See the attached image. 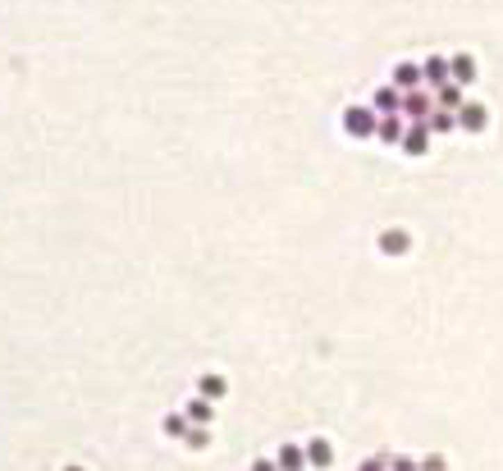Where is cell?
<instances>
[{
	"instance_id": "1",
	"label": "cell",
	"mask_w": 503,
	"mask_h": 471,
	"mask_svg": "<svg viewBox=\"0 0 503 471\" xmlns=\"http://www.w3.org/2000/svg\"><path fill=\"white\" fill-rule=\"evenodd\" d=\"M343 124H348V133H357V138H371V133H375V124H380V119H375V110H361V106H352L348 115H343Z\"/></svg>"
},
{
	"instance_id": "2",
	"label": "cell",
	"mask_w": 503,
	"mask_h": 471,
	"mask_svg": "<svg viewBox=\"0 0 503 471\" xmlns=\"http://www.w3.org/2000/svg\"><path fill=\"white\" fill-rule=\"evenodd\" d=\"M403 110L412 115L416 124H426V119H430V110H435V106H430V97H426V92H407V97H403Z\"/></svg>"
},
{
	"instance_id": "3",
	"label": "cell",
	"mask_w": 503,
	"mask_h": 471,
	"mask_svg": "<svg viewBox=\"0 0 503 471\" xmlns=\"http://www.w3.org/2000/svg\"><path fill=\"white\" fill-rule=\"evenodd\" d=\"M458 124H462L467 133H481L485 124H490V115H485V106H476V101H471V106L458 110Z\"/></svg>"
},
{
	"instance_id": "4",
	"label": "cell",
	"mask_w": 503,
	"mask_h": 471,
	"mask_svg": "<svg viewBox=\"0 0 503 471\" xmlns=\"http://www.w3.org/2000/svg\"><path fill=\"white\" fill-rule=\"evenodd\" d=\"M394 83H398V88H407V92H416L421 83H426V69H421V65H394Z\"/></svg>"
},
{
	"instance_id": "5",
	"label": "cell",
	"mask_w": 503,
	"mask_h": 471,
	"mask_svg": "<svg viewBox=\"0 0 503 471\" xmlns=\"http://www.w3.org/2000/svg\"><path fill=\"white\" fill-rule=\"evenodd\" d=\"M403 147H407V156H421L430 147V129L426 124H412V129L403 133Z\"/></svg>"
},
{
	"instance_id": "6",
	"label": "cell",
	"mask_w": 503,
	"mask_h": 471,
	"mask_svg": "<svg viewBox=\"0 0 503 471\" xmlns=\"http://www.w3.org/2000/svg\"><path fill=\"white\" fill-rule=\"evenodd\" d=\"M449 78L458 83V88H462V83H471V78H476V60H471V55H453V60H449Z\"/></svg>"
},
{
	"instance_id": "7",
	"label": "cell",
	"mask_w": 503,
	"mask_h": 471,
	"mask_svg": "<svg viewBox=\"0 0 503 471\" xmlns=\"http://www.w3.org/2000/svg\"><path fill=\"white\" fill-rule=\"evenodd\" d=\"M375 138H380V142H398V138H403V124H398V115H380V124H375Z\"/></svg>"
},
{
	"instance_id": "8",
	"label": "cell",
	"mask_w": 503,
	"mask_h": 471,
	"mask_svg": "<svg viewBox=\"0 0 503 471\" xmlns=\"http://www.w3.org/2000/svg\"><path fill=\"white\" fill-rule=\"evenodd\" d=\"M306 462H311V467H329V462H334V449H329L325 439H311V444H306Z\"/></svg>"
},
{
	"instance_id": "9",
	"label": "cell",
	"mask_w": 503,
	"mask_h": 471,
	"mask_svg": "<svg viewBox=\"0 0 503 471\" xmlns=\"http://www.w3.org/2000/svg\"><path fill=\"white\" fill-rule=\"evenodd\" d=\"M375 110H380V115H394V110H403L398 88H380V92H375Z\"/></svg>"
},
{
	"instance_id": "10",
	"label": "cell",
	"mask_w": 503,
	"mask_h": 471,
	"mask_svg": "<svg viewBox=\"0 0 503 471\" xmlns=\"http://www.w3.org/2000/svg\"><path fill=\"white\" fill-rule=\"evenodd\" d=\"M444 78H449V60H426V83H435V88H444Z\"/></svg>"
},
{
	"instance_id": "11",
	"label": "cell",
	"mask_w": 503,
	"mask_h": 471,
	"mask_svg": "<svg viewBox=\"0 0 503 471\" xmlns=\"http://www.w3.org/2000/svg\"><path fill=\"white\" fill-rule=\"evenodd\" d=\"M458 106H462L458 83H444V88H439V110H458Z\"/></svg>"
},
{
	"instance_id": "12",
	"label": "cell",
	"mask_w": 503,
	"mask_h": 471,
	"mask_svg": "<svg viewBox=\"0 0 503 471\" xmlns=\"http://www.w3.org/2000/svg\"><path fill=\"white\" fill-rule=\"evenodd\" d=\"M380 247H384V252H407V233H403V229L384 233V238H380Z\"/></svg>"
},
{
	"instance_id": "13",
	"label": "cell",
	"mask_w": 503,
	"mask_h": 471,
	"mask_svg": "<svg viewBox=\"0 0 503 471\" xmlns=\"http://www.w3.org/2000/svg\"><path fill=\"white\" fill-rule=\"evenodd\" d=\"M302 453H297V449H279V467H284V471H302Z\"/></svg>"
},
{
	"instance_id": "14",
	"label": "cell",
	"mask_w": 503,
	"mask_h": 471,
	"mask_svg": "<svg viewBox=\"0 0 503 471\" xmlns=\"http://www.w3.org/2000/svg\"><path fill=\"white\" fill-rule=\"evenodd\" d=\"M453 124H458V115H449V110H439V115H430V119H426V129L444 133V129H453Z\"/></svg>"
},
{
	"instance_id": "15",
	"label": "cell",
	"mask_w": 503,
	"mask_h": 471,
	"mask_svg": "<svg viewBox=\"0 0 503 471\" xmlns=\"http://www.w3.org/2000/svg\"><path fill=\"white\" fill-rule=\"evenodd\" d=\"M201 394L220 398V394H224V380H220V375H206V380H201Z\"/></svg>"
},
{
	"instance_id": "16",
	"label": "cell",
	"mask_w": 503,
	"mask_h": 471,
	"mask_svg": "<svg viewBox=\"0 0 503 471\" xmlns=\"http://www.w3.org/2000/svg\"><path fill=\"white\" fill-rule=\"evenodd\" d=\"M188 417H192V421H211V403H201V398H197V403L188 407Z\"/></svg>"
},
{
	"instance_id": "17",
	"label": "cell",
	"mask_w": 503,
	"mask_h": 471,
	"mask_svg": "<svg viewBox=\"0 0 503 471\" xmlns=\"http://www.w3.org/2000/svg\"><path fill=\"white\" fill-rule=\"evenodd\" d=\"M165 430H170V435H183L188 426H183V417H165Z\"/></svg>"
},
{
	"instance_id": "18",
	"label": "cell",
	"mask_w": 503,
	"mask_h": 471,
	"mask_svg": "<svg viewBox=\"0 0 503 471\" xmlns=\"http://www.w3.org/2000/svg\"><path fill=\"white\" fill-rule=\"evenodd\" d=\"M389 471H416V462L412 458H394V462H389Z\"/></svg>"
},
{
	"instance_id": "19",
	"label": "cell",
	"mask_w": 503,
	"mask_h": 471,
	"mask_svg": "<svg viewBox=\"0 0 503 471\" xmlns=\"http://www.w3.org/2000/svg\"><path fill=\"white\" fill-rule=\"evenodd\" d=\"M421 471H444V458H426V462H421Z\"/></svg>"
},
{
	"instance_id": "20",
	"label": "cell",
	"mask_w": 503,
	"mask_h": 471,
	"mask_svg": "<svg viewBox=\"0 0 503 471\" xmlns=\"http://www.w3.org/2000/svg\"><path fill=\"white\" fill-rule=\"evenodd\" d=\"M361 471H389V467H384V458H371V462H361Z\"/></svg>"
},
{
	"instance_id": "21",
	"label": "cell",
	"mask_w": 503,
	"mask_h": 471,
	"mask_svg": "<svg viewBox=\"0 0 503 471\" xmlns=\"http://www.w3.org/2000/svg\"><path fill=\"white\" fill-rule=\"evenodd\" d=\"M252 471H279V467H274L270 458H261V462H252Z\"/></svg>"
},
{
	"instance_id": "22",
	"label": "cell",
	"mask_w": 503,
	"mask_h": 471,
	"mask_svg": "<svg viewBox=\"0 0 503 471\" xmlns=\"http://www.w3.org/2000/svg\"><path fill=\"white\" fill-rule=\"evenodd\" d=\"M69 471H83V467H69Z\"/></svg>"
}]
</instances>
